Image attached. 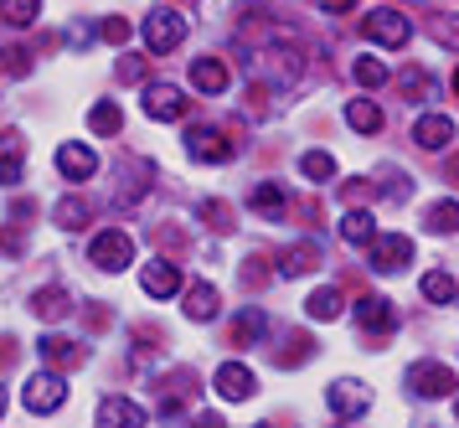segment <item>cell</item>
I'll return each mask as SVG.
<instances>
[{
    "label": "cell",
    "instance_id": "38",
    "mask_svg": "<svg viewBox=\"0 0 459 428\" xmlns=\"http://www.w3.org/2000/svg\"><path fill=\"white\" fill-rule=\"evenodd\" d=\"M191 428H228V424H222V413H196Z\"/></svg>",
    "mask_w": 459,
    "mask_h": 428
},
{
    "label": "cell",
    "instance_id": "30",
    "mask_svg": "<svg viewBox=\"0 0 459 428\" xmlns=\"http://www.w3.org/2000/svg\"><path fill=\"white\" fill-rule=\"evenodd\" d=\"M299 170H305L310 181H335V155L331 150H310V155L299 161Z\"/></svg>",
    "mask_w": 459,
    "mask_h": 428
},
{
    "label": "cell",
    "instance_id": "4",
    "mask_svg": "<svg viewBox=\"0 0 459 428\" xmlns=\"http://www.w3.org/2000/svg\"><path fill=\"white\" fill-rule=\"evenodd\" d=\"M181 41H186V21L176 16L170 5H160V11L145 16V47L150 52H176Z\"/></svg>",
    "mask_w": 459,
    "mask_h": 428
},
{
    "label": "cell",
    "instance_id": "25",
    "mask_svg": "<svg viewBox=\"0 0 459 428\" xmlns=\"http://www.w3.org/2000/svg\"><path fill=\"white\" fill-rule=\"evenodd\" d=\"M346 124H351L356 135H377L382 129V109L372 99H351L346 103Z\"/></svg>",
    "mask_w": 459,
    "mask_h": 428
},
{
    "label": "cell",
    "instance_id": "5",
    "mask_svg": "<svg viewBox=\"0 0 459 428\" xmlns=\"http://www.w3.org/2000/svg\"><path fill=\"white\" fill-rule=\"evenodd\" d=\"M408 388L434 403V397H449V392L459 388V377L444 367V362H418V367H408Z\"/></svg>",
    "mask_w": 459,
    "mask_h": 428
},
{
    "label": "cell",
    "instance_id": "22",
    "mask_svg": "<svg viewBox=\"0 0 459 428\" xmlns=\"http://www.w3.org/2000/svg\"><path fill=\"white\" fill-rule=\"evenodd\" d=\"M341 310H346V300H341L335 284H320L310 300H305V315H310V320H341Z\"/></svg>",
    "mask_w": 459,
    "mask_h": 428
},
{
    "label": "cell",
    "instance_id": "29",
    "mask_svg": "<svg viewBox=\"0 0 459 428\" xmlns=\"http://www.w3.org/2000/svg\"><path fill=\"white\" fill-rule=\"evenodd\" d=\"M0 16L11 21V26H31V21L42 16V0H0Z\"/></svg>",
    "mask_w": 459,
    "mask_h": 428
},
{
    "label": "cell",
    "instance_id": "9",
    "mask_svg": "<svg viewBox=\"0 0 459 428\" xmlns=\"http://www.w3.org/2000/svg\"><path fill=\"white\" fill-rule=\"evenodd\" d=\"M356 320H361V330H372V336H393L397 310H393V300H382V294H361V300H356Z\"/></svg>",
    "mask_w": 459,
    "mask_h": 428
},
{
    "label": "cell",
    "instance_id": "37",
    "mask_svg": "<svg viewBox=\"0 0 459 428\" xmlns=\"http://www.w3.org/2000/svg\"><path fill=\"white\" fill-rule=\"evenodd\" d=\"M207 223L217 227V232H228V206H222V202H212V206H207Z\"/></svg>",
    "mask_w": 459,
    "mask_h": 428
},
{
    "label": "cell",
    "instance_id": "31",
    "mask_svg": "<svg viewBox=\"0 0 459 428\" xmlns=\"http://www.w3.org/2000/svg\"><path fill=\"white\" fill-rule=\"evenodd\" d=\"M429 227L434 232H459V202H434L429 206Z\"/></svg>",
    "mask_w": 459,
    "mask_h": 428
},
{
    "label": "cell",
    "instance_id": "3",
    "mask_svg": "<svg viewBox=\"0 0 459 428\" xmlns=\"http://www.w3.org/2000/svg\"><path fill=\"white\" fill-rule=\"evenodd\" d=\"M361 26H367V37H372L377 47H403V41L413 37L408 16H403V11H393V5H377V11H367V16H361Z\"/></svg>",
    "mask_w": 459,
    "mask_h": 428
},
{
    "label": "cell",
    "instance_id": "39",
    "mask_svg": "<svg viewBox=\"0 0 459 428\" xmlns=\"http://www.w3.org/2000/svg\"><path fill=\"white\" fill-rule=\"evenodd\" d=\"M320 5H325V11H331V16H346V11H351L356 0H320Z\"/></svg>",
    "mask_w": 459,
    "mask_h": 428
},
{
    "label": "cell",
    "instance_id": "14",
    "mask_svg": "<svg viewBox=\"0 0 459 428\" xmlns=\"http://www.w3.org/2000/svg\"><path fill=\"white\" fill-rule=\"evenodd\" d=\"M57 170H63L67 181H88L99 170V155L88 144H57Z\"/></svg>",
    "mask_w": 459,
    "mask_h": 428
},
{
    "label": "cell",
    "instance_id": "20",
    "mask_svg": "<svg viewBox=\"0 0 459 428\" xmlns=\"http://www.w3.org/2000/svg\"><path fill=\"white\" fill-rule=\"evenodd\" d=\"M191 83H196V88H202V93H228V67H222V62L217 57H196L191 62Z\"/></svg>",
    "mask_w": 459,
    "mask_h": 428
},
{
    "label": "cell",
    "instance_id": "24",
    "mask_svg": "<svg viewBox=\"0 0 459 428\" xmlns=\"http://www.w3.org/2000/svg\"><path fill=\"white\" fill-rule=\"evenodd\" d=\"M315 264H320V248H315V243H294L290 253H279V274H284V279H294V274H310Z\"/></svg>",
    "mask_w": 459,
    "mask_h": 428
},
{
    "label": "cell",
    "instance_id": "11",
    "mask_svg": "<svg viewBox=\"0 0 459 428\" xmlns=\"http://www.w3.org/2000/svg\"><path fill=\"white\" fill-rule=\"evenodd\" d=\"M140 284H145V294H155V300H170V294L181 289V268L170 264V258H150V264L140 268Z\"/></svg>",
    "mask_w": 459,
    "mask_h": 428
},
{
    "label": "cell",
    "instance_id": "28",
    "mask_svg": "<svg viewBox=\"0 0 459 428\" xmlns=\"http://www.w3.org/2000/svg\"><path fill=\"white\" fill-rule=\"evenodd\" d=\"M459 284L444 274V268H434V274H423V300H434V305H455Z\"/></svg>",
    "mask_w": 459,
    "mask_h": 428
},
{
    "label": "cell",
    "instance_id": "33",
    "mask_svg": "<svg viewBox=\"0 0 459 428\" xmlns=\"http://www.w3.org/2000/svg\"><path fill=\"white\" fill-rule=\"evenodd\" d=\"M356 83H361V88H382V83H387V67L377 57H361L356 62Z\"/></svg>",
    "mask_w": 459,
    "mask_h": 428
},
{
    "label": "cell",
    "instance_id": "43",
    "mask_svg": "<svg viewBox=\"0 0 459 428\" xmlns=\"http://www.w3.org/2000/svg\"><path fill=\"white\" fill-rule=\"evenodd\" d=\"M253 428H273V424H253Z\"/></svg>",
    "mask_w": 459,
    "mask_h": 428
},
{
    "label": "cell",
    "instance_id": "8",
    "mask_svg": "<svg viewBox=\"0 0 459 428\" xmlns=\"http://www.w3.org/2000/svg\"><path fill=\"white\" fill-rule=\"evenodd\" d=\"M212 388L222 392L228 403H248L253 392H258V377H253L243 362H222V367H217V377H212Z\"/></svg>",
    "mask_w": 459,
    "mask_h": 428
},
{
    "label": "cell",
    "instance_id": "26",
    "mask_svg": "<svg viewBox=\"0 0 459 428\" xmlns=\"http://www.w3.org/2000/svg\"><path fill=\"white\" fill-rule=\"evenodd\" d=\"M284 202H290V197H284V186H279V181L253 186V197H248V206H253V212H264V217H279Z\"/></svg>",
    "mask_w": 459,
    "mask_h": 428
},
{
    "label": "cell",
    "instance_id": "34",
    "mask_svg": "<svg viewBox=\"0 0 459 428\" xmlns=\"http://www.w3.org/2000/svg\"><path fill=\"white\" fill-rule=\"evenodd\" d=\"M129 31H134V26H129L125 16H108V21H104V41H114V47H125Z\"/></svg>",
    "mask_w": 459,
    "mask_h": 428
},
{
    "label": "cell",
    "instance_id": "18",
    "mask_svg": "<svg viewBox=\"0 0 459 428\" xmlns=\"http://www.w3.org/2000/svg\"><path fill=\"white\" fill-rule=\"evenodd\" d=\"M341 238H346L351 248H372L377 243V217L361 212V206H351V212L341 217Z\"/></svg>",
    "mask_w": 459,
    "mask_h": 428
},
{
    "label": "cell",
    "instance_id": "32",
    "mask_svg": "<svg viewBox=\"0 0 459 428\" xmlns=\"http://www.w3.org/2000/svg\"><path fill=\"white\" fill-rule=\"evenodd\" d=\"M83 223H88V206L78 197H63L57 202V227H83Z\"/></svg>",
    "mask_w": 459,
    "mask_h": 428
},
{
    "label": "cell",
    "instance_id": "42",
    "mask_svg": "<svg viewBox=\"0 0 459 428\" xmlns=\"http://www.w3.org/2000/svg\"><path fill=\"white\" fill-rule=\"evenodd\" d=\"M455 418H459V392H455Z\"/></svg>",
    "mask_w": 459,
    "mask_h": 428
},
{
    "label": "cell",
    "instance_id": "21",
    "mask_svg": "<svg viewBox=\"0 0 459 428\" xmlns=\"http://www.w3.org/2000/svg\"><path fill=\"white\" fill-rule=\"evenodd\" d=\"M67 310H73V300H67L57 284H47V289H37V294H31V315H37V320H52V326H57Z\"/></svg>",
    "mask_w": 459,
    "mask_h": 428
},
{
    "label": "cell",
    "instance_id": "19",
    "mask_svg": "<svg viewBox=\"0 0 459 428\" xmlns=\"http://www.w3.org/2000/svg\"><path fill=\"white\" fill-rule=\"evenodd\" d=\"M217 310H222L217 284H191L186 289V320H217Z\"/></svg>",
    "mask_w": 459,
    "mask_h": 428
},
{
    "label": "cell",
    "instance_id": "7",
    "mask_svg": "<svg viewBox=\"0 0 459 428\" xmlns=\"http://www.w3.org/2000/svg\"><path fill=\"white\" fill-rule=\"evenodd\" d=\"M186 109H191V99L181 93V88H170V83H155V88H145V114H150V119L176 124V119H186Z\"/></svg>",
    "mask_w": 459,
    "mask_h": 428
},
{
    "label": "cell",
    "instance_id": "40",
    "mask_svg": "<svg viewBox=\"0 0 459 428\" xmlns=\"http://www.w3.org/2000/svg\"><path fill=\"white\" fill-rule=\"evenodd\" d=\"M0 413H5V388H0Z\"/></svg>",
    "mask_w": 459,
    "mask_h": 428
},
{
    "label": "cell",
    "instance_id": "2",
    "mask_svg": "<svg viewBox=\"0 0 459 428\" xmlns=\"http://www.w3.org/2000/svg\"><path fill=\"white\" fill-rule=\"evenodd\" d=\"M22 403H26L31 413H57V408L67 403V382H63V371H37V377H26Z\"/></svg>",
    "mask_w": 459,
    "mask_h": 428
},
{
    "label": "cell",
    "instance_id": "35",
    "mask_svg": "<svg viewBox=\"0 0 459 428\" xmlns=\"http://www.w3.org/2000/svg\"><path fill=\"white\" fill-rule=\"evenodd\" d=\"M119 83H145V57H125L119 62Z\"/></svg>",
    "mask_w": 459,
    "mask_h": 428
},
{
    "label": "cell",
    "instance_id": "6",
    "mask_svg": "<svg viewBox=\"0 0 459 428\" xmlns=\"http://www.w3.org/2000/svg\"><path fill=\"white\" fill-rule=\"evenodd\" d=\"M413 258V238L408 232H377V243L367 248V264L377 268V274H393V268H403Z\"/></svg>",
    "mask_w": 459,
    "mask_h": 428
},
{
    "label": "cell",
    "instance_id": "23",
    "mask_svg": "<svg viewBox=\"0 0 459 428\" xmlns=\"http://www.w3.org/2000/svg\"><path fill=\"white\" fill-rule=\"evenodd\" d=\"M264 330H269L264 310H243V315L232 320V346H258V341H264Z\"/></svg>",
    "mask_w": 459,
    "mask_h": 428
},
{
    "label": "cell",
    "instance_id": "12",
    "mask_svg": "<svg viewBox=\"0 0 459 428\" xmlns=\"http://www.w3.org/2000/svg\"><path fill=\"white\" fill-rule=\"evenodd\" d=\"M93 424H99V428H140V424H145V408H140L134 397H104Z\"/></svg>",
    "mask_w": 459,
    "mask_h": 428
},
{
    "label": "cell",
    "instance_id": "17",
    "mask_svg": "<svg viewBox=\"0 0 459 428\" xmlns=\"http://www.w3.org/2000/svg\"><path fill=\"white\" fill-rule=\"evenodd\" d=\"M413 140L423 144V150H444V144L455 140V119H449V114H423V119L413 124Z\"/></svg>",
    "mask_w": 459,
    "mask_h": 428
},
{
    "label": "cell",
    "instance_id": "1",
    "mask_svg": "<svg viewBox=\"0 0 459 428\" xmlns=\"http://www.w3.org/2000/svg\"><path fill=\"white\" fill-rule=\"evenodd\" d=\"M88 264H99L104 274L129 268V264H134V238H129V232H119V227L99 232V238H93V248H88Z\"/></svg>",
    "mask_w": 459,
    "mask_h": 428
},
{
    "label": "cell",
    "instance_id": "15",
    "mask_svg": "<svg viewBox=\"0 0 459 428\" xmlns=\"http://www.w3.org/2000/svg\"><path fill=\"white\" fill-rule=\"evenodd\" d=\"M22 161H26L22 129H5V135H0V186H16V181H22Z\"/></svg>",
    "mask_w": 459,
    "mask_h": 428
},
{
    "label": "cell",
    "instance_id": "36",
    "mask_svg": "<svg viewBox=\"0 0 459 428\" xmlns=\"http://www.w3.org/2000/svg\"><path fill=\"white\" fill-rule=\"evenodd\" d=\"M26 67H31L26 52H22V47H11V52H5V73H26Z\"/></svg>",
    "mask_w": 459,
    "mask_h": 428
},
{
    "label": "cell",
    "instance_id": "13",
    "mask_svg": "<svg viewBox=\"0 0 459 428\" xmlns=\"http://www.w3.org/2000/svg\"><path fill=\"white\" fill-rule=\"evenodd\" d=\"M325 403H331L335 418H356V413H367V388L351 382V377H341L335 388H325Z\"/></svg>",
    "mask_w": 459,
    "mask_h": 428
},
{
    "label": "cell",
    "instance_id": "10",
    "mask_svg": "<svg viewBox=\"0 0 459 428\" xmlns=\"http://www.w3.org/2000/svg\"><path fill=\"white\" fill-rule=\"evenodd\" d=\"M186 150L196 155V161H207V165H228L232 161V144H228V135H222V129H191Z\"/></svg>",
    "mask_w": 459,
    "mask_h": 428
},
{
    "label": "cell",
    "instance_id": "41",
    "mask_svg": "<svg viewBox=\"0 0 459 428\" xmlns=\"http://www.w3.org/2000/svg\"><path fill=\"white\" fill-rule=\"evenodd\" d=\"M455 93H459V67H455Z\"/></svg>",
    "mask_w": 459,
    "mask_h": 428
},
{
    "label": "cell",
    "instance_id": "16",
    "mask_svg": "<svg viewBox=\"0 0 459 428\" xmlns=\"http://www.w3.org/2000/svg\"><path fill=\"white\" fill-rule=\"evenodd\" d=\"M37 351H42L57 371L83 367V346H78V341H67V336H42V341H37Z\"/></svg>",
    "mask_w": 459,
    "mask_h": 428
},
{
    "label": "cell",
    "instance_id": "27",
    "mask_svg": "<svg viewBox=\"0 0 459 428\" xmlns=\"http://www.w3.org/2000/svg\"><path fill=\"white\" fill-rule=\"evenodd\" d=\"M88 129H93V135H119V129H125V114H119V103H93V109H88Z\"/></svg>",
    "mask_w": 459,
    "mask_h": 428
}]
</instances>
